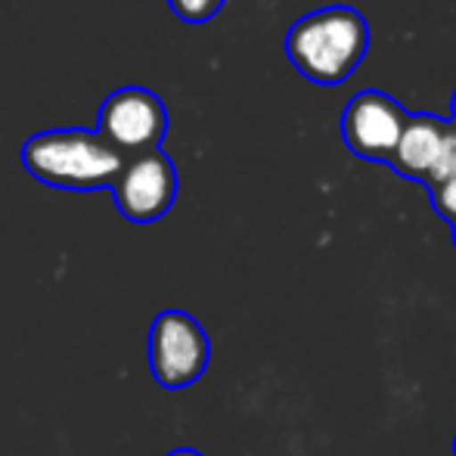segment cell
<instances>
[{"label": "cell", "mask_w": 456, "mask_h": 456, "mask_svg": "<svg viewBox=\"0 0 456 456\" xmlns=\"http://www.w3.org/2000/svg\"><path fill=\"white\" fill-rule=\"evenodd\" d=\"M177 186L181 181H177L175 162L162 150H150L125 159L109 190H112L121 217L134 224H156L171 211Z\"/></svg>", "instance_id": "obj_5"}, {"label": "cell", "mask_w": 456, "mask_h": 456, "mask_svg": "<svg viewBox=\"0 0 456 456\" xmlns=\"http://www.w3.org/2000/svg\"><path fill=\"white\" fill-rule=\"evenodd\" d=\"M410 112L382 91H361L342 115V137L348 150L370 162H388Z\"/></svg>", "instance_id": "obj_6"}, {"label": "cell", "mask_w": 456, "mask_h": 456, "mask_svg": "<svg viewBox=\"0 0 456 456\" xmlns=\"http://www.w3.org/2000/svg\"><path fill=\"white\" fill-rule=\"evenodd\" d=\"M168 131V109L146 87H118L100 106L96 134L125 159L159 150Z\"/></svg>", "instance_id": "obj_4"}, {"label": "cell", "mask_w": 456, "mask_h": 456, "mask_svg": "<svg viewBox=\"0 0 456 456\" xmlns=\"http://www.w3.org/2000/svg\"><path fill=\"white\" fill-rule=\"evenodd\" d=\"M168 6L175 10L177 19L190 25H202L208 19L217 16V10L224 6V0H168Z\"/></svg>", "instance_id": "obj_9"}, {"label": "cell", "mask_w": 456, "mask_h": 456, "mask_svg": "<svg viewBox=\"0 0 456 456\" xmlns=\"http://www.w3.org/2000/svg\"><path fill=\"white\" fill-rule=\"evenodd\" d=\"M19 159L35 181L75 192L112 186L125 165V156L115 146H109L96 131H81V127L35 134L22 143Z\"/></svg>", "instance_id": "obj_2"}, {"label": "cell", "mask_w": 456, "mask_h": 456, "mask_svg": "<svg viewBox=\"0 0 456 456\" xmlns=\"http://www.w3.org/2000/svg\"><path fill=\"white\" fill-rule=\"evenodd\" d=\"M432 208L453 227L456 224V177L432 186Z\"/></svg>", "instance_id": "obj_10"}, {"label": "cell", "mask_w": 456, "mask_h": 456, "mask_svg": "<svg viewBox=\"0 0 456 456\" xmlns=\"http://www.w3.org/2000/svg\"><path fill=\"white\" fill-rule=\"evenodd\" d=\"M453 125H456V94H453Z\"/></svg>", "instance_id": "obj_12"}, {"label": "cell", "mask_w": 456, "mask_h": 456, "mask_svg": "<svg viewBox=\"0 0 456 456\" xmlns=\"http://www.w3.org/2000/svg\"><path fill=\"white\" fill-rule=\"evenodd\" d=\"M444 127H447V121H441L438 115H432V112L410 115L407 125H403V131H401V140H397L395 152H391L388 165L401 177L426 183L435 156H438Z\"/></svg>", "instance_id": "obj_7"}, {"label": "cell", "mask_w": 456, "mask_h": 456, "mask_svg": "<svg viewBox=\"0 0 456 456\" xmlns=\"http://www.w3.org/2000/svg\"><path fill=\"white\" fill-rule=\"evenodd\" d=\"M165 456H202V453L192 451V447H177V451H171V453H165Z\"/></svg>", "instance_id": "obj_11"}, {"label": "cell", "mask_w": 456, "mask_h": 456, "mask_svg": "<svg viewBox=\"0 0 456 456\" xmlns=\"http://www.w3.org/2000/svg\"><path fill=\"white\" fill-rule=\"evenodd\" d=\"M451 177H456V125L447 121L444 137H441V146H438V156H435L432 171H428V177H426V186L432 190V186L451 181Z\"/></svg>", "instance_id": "obj_8"}, {"label": "cell", "mask_w": 456, "mask_h": 456, "mask_svg": "<svg viewBox=\"0 0 456 456\" xmlns=\"http://www.w3.org/2000/svg\"><path fill=\"white\" fill-rule=\"evenodd\" d=\"M211 342L186 311H162L150 326V370L162 388L181 391L205 376Z\"/></svg>", "instance_id": "obj_3"}, {"label": "cell", "mask_w": 456, "mask_h": 456, "mask_svg": "<svg viewBox=\"0 0 456 456\" xmlns=\"http://www.w3.org/2000/svg\"><path fill=\"white\" fill-rule=\"evenodd\" d=\"M370 50V25L354 6H326L307 12L289 28L286 53L305 78L342 85Z\"/></svg>", "instance_id": "obj_1"}, {"label": "cell", "mask_w": 456, "mask_h": 456, "mask_svg": "<svg viewBox=\"0 0 456 456\" xmlns=\"http://www.w3.org/2000/svg\"><path fill=\"white\" fill-rule=\"evenodd\" d=\"M453 456H456V438H453Z\"/></svg>", "instance_id": "obj_14"}, {"label": "cell", "mask_w": 456, "mask_h": 456, "mask_svg": "<svg viewBox=\"0 0 456 456\" xmlns=\"http://www.w3.org/2000/svg\"><path fill=\"white\" fill-rule=\"evenodd\" d=\"M453 246H456V224H453Z\"/></svg>", "instance_id": "obj_13"}]
</instances>
